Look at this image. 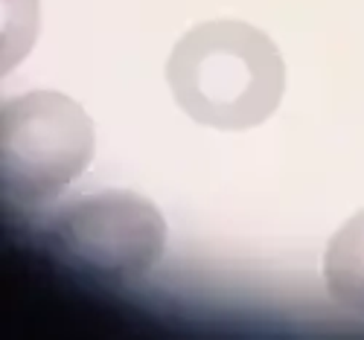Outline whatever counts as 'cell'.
Masks as SVG:
<instances>
[{"label": "cell", "instance_id": "1", "mask_svg": "<svg viewBox=\"0 0 364 340\" xmlns=\"http://www.w3.org/2000/svg\"><path fill=\"white\" fill-rule=\"evenodd\" d=\"M166 84L175 105L198 126L248 131L280 108L286 61L274 38L248 21H201L175 41Z\"/></svg>", "mask_w": 364, "mask_h": 340}, {"label": "cell", "instance_id": "2", "mask_svg": "<svg viewBox=\"0 0 364 340\" xmlns=\"http://www.w3.org/2000/svg\"><path fill=\"white\" fill-rule=\"evenodd\" d=\"M94 151V119L68 94L29 90L0 108V180L12 204L38 207L62 195Z\"/></svg>", "mask_w": 364, "mask_h": 340}, {"label": "cell", "instance_id": "3", "mask_svg": "<svg viewBox=\"0 0 364 340\" xmlns=\"http://www.w3.org/2000/svg\"><path fill=\"white\" fill-rule=\"evenodd\" d=\"M166 219L146 195L105 190L58 209L44 227L47 251L100 283L146 276L166 251Z\"/></svg>", "mask_w": 364, "mask_h": 340}, {"label": "cell", "instance_id": "4", "mask_svg": "<svg viewBox=\"0 0 364 340\" xmlns=\"http://www.w3.org/2000/svg\"><path fill=\"white\" fill-rule=\"evenodd\" d=\"M323 283L341 308L364 317V209L332 233L323 253Z\"/></svg>", "mask_w": 364, "mask_h": 340}]
</instances>
